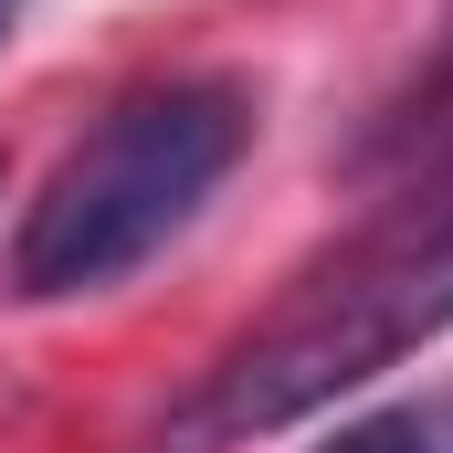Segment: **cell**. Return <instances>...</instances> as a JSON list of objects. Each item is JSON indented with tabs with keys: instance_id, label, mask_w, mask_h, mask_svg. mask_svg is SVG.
<instances>
[{
	"instance_id": "obj_1",
	"label": "cell",
	"mask_w": 453,
	"mask_h": 453,
	"mask_svg": "<svg viewBox=\"0 0 453 453\" xmlns=\"http://www.w3.org/2000/svg\"><path fill=\"white\" fill-rule=\"evenodd\" d=\"M453 327V158H433L401 201H380L338 253H317L242 338L158 411V433L137 453H232L264 443L306 411H327L348 390H369L380 369H401L411 348Z\"/></svg>"
},
{
	"instance_id": "obj_2",
	"label": "cell",
	"mask_w": 453,
	"mask_h": 453,
	"mask_svg": "<svg viewBox=\"0 0 453 453\" xmlns=\"http://www.w3.org/2000/svg\"><path fill=\"white\" fill-rule=\"evenodd\" d=\"M242 148H253V96L232 74H169V85L116 96L96 116V137L64 148V169L21 211L11 296L21 306H64V296L127 285L169 232H190V211L232 180Z\"/></svg>"
},
{
	"instance_id": "obj_3",
	"label": "cell",
	"mask_w": 453,
	"mask_h": 453,
	"mask_svg": "<svg viewBox=\"0 0 453 453\" xmlns=\"http://www.w3.org/2000/svg\"><path fill=\"white\" fill-rule=\"evenodd\" d=\"M317 453H453V390H422V401H390L369 422H348L338 443Z\"/></svg>"
},
{
	"instance_id": "obj_4",
	"label": "cell",
	"mask_w": 453,
	"mask_h": 453,
	"mask_svg": "<svg viewBox=\"0 0 453 453\" xmlns=\"http://www.w3.org/2000/svg\"><path fill=\"white\" fill-rule=\"evenodd\" d=\"M433 106H453V53H443V74H433Z\"/></svg>"
},
{
	"instance_id": "obj_5",
	"label": "cell",
	"mask_w": 453,
	"mask_h": 453,
	"mask_svg": "<svg viewBox=\"0 0 453 453\" xmlns=\"http://www.w3.org/2000/svg\"><path fill=\"white\" fill-rule=\"evenodd\" d=\"M11 21H21V0H0V42H11Z\"/></svg>"
}]
</instances>
